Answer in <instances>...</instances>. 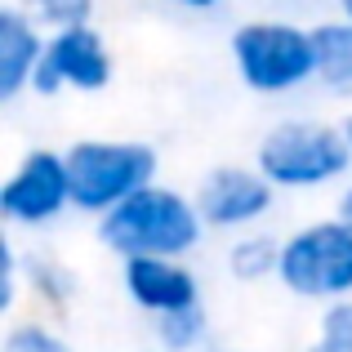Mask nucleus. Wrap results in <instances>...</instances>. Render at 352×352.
Here are the masks:
<instances>
[{"label": "nucleus", "mask_w": 352, "mask_h": 352, "mask_svg": "<svg viewBox=\"0 0 352 352\" xmlns=\"http://www.w3.org/2000/svg\"><path fill=\"white\" fill-rule=\"evenodd\" d=\"M276 281L303 303H321V308L352 303V228H344L335 214L294 228L281 241Z\"/></svg>", "instance_id": "obj_5"}, {"label": "nucleus", "mask_w": 352, "mask_h": 352, "mask_svg": "<svg viewBox=\"0 0 352 352\" xmlns=\"http://www.w3.org/2000/svg\"><path fill=\"white\" fill-rule=\"evenodd\" d=\"M254 165L276 192H321L352 170V138L335 120H276L254 147Z\"/></svg>", "instance_id": "obj_3"}, {"label": "nucleus", "mask_w": 352, "mask_h": 352, "mask_svg": "<svg viewBox=\"0 0 352 352\" xmlns=\"http://www.w3.org/2000/svg\"><path fill=\"white\" fill-rule=\"evenodd\" d=\"M116 76V58L107 50L103 32L94 23L85 27H67V32H54L45 45V58L32 76V94L54 98V94H98L107 89Z\"/></svg>", "instance_id": "obj_7"}, {"label": "nucleus", "mask_w": 352, "mask_h": 352, "mask_svg": "<svg viewBox=\"0 0 352 352\" xmlns=\"http://www.w3.org/2000/svg\"><path fill=\"white\" fill-rule=\"evenodd\" d=\"M303 352H352V303H335V308H321L317 335Z\"/></svg>", "instance_id": "obj_17"}, {"label": "nucleus", "mask_w": 352, "mask_h": 352, "mask_svg": "<svg viewBox=\"0 0 352 352\" xmlns=\"http://www.w3.org/2000/svg\"><path fill=\"white\" fill-rule=\"evenodd\" d=\"M23 281L32 285V294L41 303H50V308H63V303H72V294H76V272L63 267L54 254H32L27 258Z\"/></svg>", "instance_id": "obj_14"}, {"label": "nucleus", "mask_w": 352, "mask_h": 352, "mask_svg": "<svg viewBox=\"0 0 352 352\" xmlns=\"http://www.w3.org/2000/svg\"><path fill=\"white\" fill-rule=\"evenodd\" d=\"M156 352H210V312L206 303L156 321Z\"/></svg>", "instance_id": "obj_13"}, {"label": "nucleus", "mask_w": 352, "mask_h": 352, "mask_svg": "<svg viewBox=\"0 0 352 352\" xmlns=\"http://www.w3.org/2000/svg\"><path fill=\"white\" fill-rule=\"evenodd\" d=\"M161 5H174V9H183V14H214L223 0H161Z\"/></svg>", "instance_id": "obj_19"}, {"label": "nucleus", "mask_w": 352, "mask_h": 352, "mask_svg": "<svg viewBox=\"0 0 352 352\" xmlns=\"http://www.w3.org/2000/svg\"><path fill=\"white\" fill-rule=\"evenodd\" d=\"M120 290L152 321L201 308V276L192 272L188 258H125L120 263Z\"/></svg>", "instance_id": "obj_9"}, {"label": "nucleus", "mask_w": 352, "mask_h": 352, "mask_svg": "<svg viewBox=\"0 0 352 352\" xmlns=\"http://www.w3.org/2000/svg\"><path fill=\"white\" fill-rule=\"evenodd\" d=\"M14 9H23L41 32H67V27H85L94 23L98 0H9Z\"/></svg>", "instance_id": "obj_15"}, {"label": "nucleus", "mask_w": 352, "mask_h": 352, "mask_svg": "<svg viewBox=\"0 0 352 352\" xmlns=\"http://www.w3.org/2000/svg\"><path fill=\"white\" fill-rule=\"evenodd\" d=\"M72 179V210L80 214H112L129 197L156 183L161 156L147 138H76L63 147Z\"/></svg>", "instance_id": "obj_4"}, {"label": "nucleus", "mask_w": 352, "mask_h": 352, "mask_svg": "<svg viewBox=\"0 0 352 352\" xmlns=\"http://www.w3.org/2000/svg\"><path fill=\"white\" fill-rule=\"evenodd\" d=\"M228 272L245 285L276 276L281 272V241L272 232H263V228L245 232V236H232V245H228Z\"/></svg>", "instance_id": "obj_12"}, {"label": "nucleus", "mask_w": 352, "mask_h": 352, "mask_svg": "<svg viewBox=\"0 0 352 352\" xmlns=\"http://www.w3.org/2000/svg\"><path fill=\"white\" fill-rule=\"evenodd\" d=\"M335 219L344 228H352V183H344V192H339V201H335Z\"/></svg>", "instance_id": "obj_20"}, {"label": "nucleus", "mask_w": 352, "mask_h": 352, "mask_svg": "<svg viewBox=\"0 0 352 352\" xmlns=\"http://www.w3.org/2000/svg\"><path fill=\"white\" fill-rule=\"evenodd\" d=\"M236 80L258 98H285L317 85V41L312 27L290 18H245L228 36Z\"/></svg>", "instance_id": "obj_2"}, {"label": "nucleus", "mask_w": 352, "mask_h": 352, "mask_svg": "<svg viewBox=\"0 0 352 352\" xmlns=\"http://www.w3.org/2000/svg\"><path fill=\"white\" fill-rule=\"evenodd\" d=\"M72 210L67 156L54 147H27L0 183V219L9 228H50Z\"/></svg>", "instance_id": "obj_6"}, {"label": "nucleus", "mask_w": 352, "mask_h": 352, "mask_svg": "<svg viewBox=\"0 0 352 352\" xmlns=\"http://www.w3.org/2000/svg\"><path fill=\"white\" fill-rule=\"evenodd\" d=\"M0 263H5V276H0V312L14 317L18 308V290H23V254H18L14 241H0Z\"/></svg>", "instance_id": "obj_18"}, {"label": "nucleus", "mask_w": 352, "mask_h": 352, "mask_svg": "<svg viewBox=\"0 0 352 352\" xmlns=\"http://www.w3.org/2000/svg\"><path fill=\"white\" fill-rule=\"evenodd\" d=\"M344 129H348V138H352V120H344Z\"/></svg>", "instance_id": "obj_22"}, {"label": "nucleus", "mask_w": 352, "mask_h": 352, "mask_svg": "<svg viewBox=\"0 0 352 352\" xmlns=\"http://www.w3.org/2000/svg\"><path fill=\"white\" fill-rule=\"evenodd\" d=\"M201 219H206V232H258L267 214L276 206V188L258 174V165H214V170L201 179V188L192 192Z\"/></svg>", "instance_id": "obj_8"}, {"label": "nucleus", "mask_w": 352, "mask_h": 352, "mask_svg": "<svg viewBox=\"0 0 352 352\" xmlns=\"http://www.w3.org/2000/svg\"><path fill=\"white\" fill-rule=\"evenodd\" d=\"M0 352H76V348L45 321H14L0 339Z\"/></svg>", "instance_id": "obj_16"}, {"label": "nucleus", "mask_w": 352, "mask_h": 352, "mask_svg": "<svg viewBox=\"0 0 352 352\" xmlns=\"http://www.w3.org/2000/svg\"><path fill=\"white\" fill-rule=\"evenodd\" d=\"M210 352H232V348H210Z\"/></svg>", "instance_id": "obj_23"}, {"label": "nucleus", "mask_w": 352, "mask_h": 352, "mask_svg": "<svg viewBox=\"0 0 352 352\" xmlns=\"http://www.w3.org/2000/svg\"><path fill=\"white\" fill-rule=\"evenodd\" d=\"M335 9H339V18H344V23H352V0H335Z\"/></svg>", "instance_id": "obj_21"}, {"label": "nucleus", "mask_w": 352, "mask_h": 352, "mask_svg": "<svg viewBox=\"0 0 352 352\" xmlns=\"http://www.w3.org/2000/svg\"><path fill=\"white\" fill-rule=\"evenodd\" d=\"M206 236L197 201L179 188L152 183L120 210L98 219V241L125 263V258H188Z\"/></svg>", "instance_id": "obj_1"}, {"label": "nucleus", "mask_w": 352, "mask_h": 352, "mask_svg": "<svg viewBox=\"0 0 352 352\" xmlns=\"http://www.w3.org/2000/svg\"><path fill=\"white\" fill-rule=\"evenodd\" d=\"M317 41V85L330 98H352V23L344 18H321L312 27Z\"/></svg>", "instance_id": "obj_11"}, {"label": "nucleus", "mask_w": 352, "mask_h": 352, "mask_svg": "<svg viewBox=\"0 0 352 352\" xmlns=\"http://www.w3.org/2000/svg\"><path fill=\"white\" fill-rule=\"evenodd\" d=\"M45 45H50V32H41L23 9H0V103H14L32 89Z\"/></svg>", "instance_id": "obj_10"}]
</instances>
